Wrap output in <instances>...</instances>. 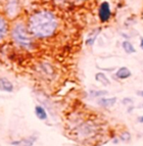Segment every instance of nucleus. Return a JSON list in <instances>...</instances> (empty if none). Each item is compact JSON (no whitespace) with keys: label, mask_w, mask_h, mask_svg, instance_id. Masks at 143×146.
Returning a JSON list of instances; mask_svg holds the SVG:
<instances>
[{"label":"nucleus","mask_w":143,"mask_h":146,"mask_svg":"<svg viewBox=\"0 0 143 146\" xmlns=\"http://www.w3.org/2000/svg\"><path fill=\"white\" fill-rule=\"evenodd\" d=\"M27 27L34 38L45 39L55 33L57 29V20L51 11L39 10L31 15L28 20Z\"/></svg>","instance_id":"nucleus-1"},{"label":"nucleus","mask_w":143,"mask_h":146,"mask_svg":"<svg viewBox=\"0 0 143 146\" xmlns=\"http://www.w3.org/2000/svg\"><path fill=\"white\" fill-rule=\"evenodd\" d=\"M11 36L15 43L19 45V47L27 49V50H31L34 48L35 43L33 40L34 37L31 35L27 26L23 23H17L12 27Z\"/></svg>","instance_id":"nucleus-2"},{"label":"nucleus","mask_w":143,"mask_h":146,"mask_svg":"<svg viewBox=\"0 0 143 146\" xmlns=\"http://www.w3.org/2000/svg\"><path fill=\"white\" fill-rule=\"evenodd\" d=\"M98 15H99V20L101 23H105L110 19L112 11H110V6L107 1H103L100 4L99 10H98Z\"/></svg>","instance_id":"nucleus-3"},{"label":"nucleus","mask_w":143,"mask_h":146,"mask_svg":"<svg viewBox=\"0 0 143 146\" xmlns=\"http://www.w3.org/2000/svg\"><path fill=\"white\" fill-rule=\"evenodd\" d=\"M37 140V136H29L27 138H23L15 141H11L10 144L12 146H33Z\"/></svg>","instance_id":"nucleus-4"},{"label":"nucleus","mask_w":143,"mask_h":146,"mask_svg":"<svg viewBox=\"0 0 143 146\" xmlns=\"http://www.w3.org/2000/svg\"><path fill=\"white\" fill-rule=\"evenodd\" d=\"M13 89H15V86L11 83V81L8 80V79L5 78V77L0 78V91L11 93V92H13Z\"/></svg>","instance_id":"nucleus-5"},{"label":"nucleus","mask_w":143,"mask_h":146,"mask_svg":"<svg viewBox=\"0 0 143 146\" xmlns=\"http://www.w3.org/2000/svg\"><path fill=\"white\" fill-rule=\"evenodd\" d=\"M8 32V24L4 17L0 15V42L4 39Z\"/></svg>","instance_id":"nucleus-6"},{"label":"nucleus","mask_w":143,"mask_h":146,"mask_svg":"<svg viewBox=\"0 0 143 146\" xmlns=\"http://www.w3.org/2000/svg\"><path fill=\"white\" fill-rule=\"evenodd\" d=\"M35 115H36L39 119H41V121H45V119H47V117H48L45 108L39 104L35 106Z\"/></svg>","instance_id":"nucleus-7"},{"label":"nucleus","mask_w":143,"mask_h":146,"mask_svg":"<svg viewBox=\"0 0 143 146\" xmlns=\"http://www.w3.org/2000/svg\"><path fill=\"white\" fill-rule=\"evenodd\" d=\"M116 98L112 97V98H100L98 100V104L102 107H112L116 104Z\"/></svg>","instance_id":"nucleus-8"},{"label":"nucleus","mask_w":143,"mask_h":146,"mask_svg":"<svg viewBox=\"0 0 143 146\" xmlns=\"http://www.w3.org/2000/svg\"><path fill=\"white\" fill-rule=\"evenodd\" d=\"M116 76L119 79H122V80H125V79H128L129 77H131V72L128 68L126 66H122L120 68L116 73Z\"/></svg>","instance_id":"nucleus-9"},{"label":"nucleus","mask_w":143,"mask_h":146,"mask_svg":"<svg viewBox=\"0 0 143 146\" xmlns=\"http://www.w3.org/2000/svg\"><path fill=\"white\" fill-rule=\"evenodd\" d=\"M95 80H96L97 82L101 83L102 85H104V86H108L109 84H110L109 79L107 78L106 75L103 74V73H97L96 75H95Z\"/></svg>","instance_id":"nucleus-10"},{"label":"nucleus","mask_w":143,"mask_h":146,"mask_svg":"<svg viewBox=\"0 0 143 146\" xmlns=\"http://www.w3.org/2000/svg\"><path fill=\"white\" fill-rule=\"evenodd\" d=\"M122 46H123V48H124V50L127 53H134L136 51L134 46L129 41H124L122 43Z\"/></svg>","instance_id":"nucleus-11"},{"label":"nucleus","mask_w":143,"mask_h":146,"mask_svg":"<svg viewBox=\"0 0 143 146\" xmlns=\"http://www.w3.org/2000/svg\"><path fill=\"white\" fill-rule=\"evenodd\" d=\"M107 91H90V95L92 97H97V96H103V95H106Z\"/></svg>","instance_id":"nucleus-12"},{"label":"nucleus","mask_w":143,"mask_h":146,"mask_svg":"<svg viewBox=\"0 0 143 146\" xmlns=\"http://www.w3.org/2000/svg\"><path fill=\"white\" fill-rule=\"evenodd\" d=\"M130 138H131V135L129 134L128 132H125V133H123V134L121 135V139L122 140H126V141H128V140H130Z\"/></svg>","instance_id":"nucleus-13"},{"label":"nucleus","mask_w":143,"mask_h":146,"mask_svg":"<svg viewBox=\"0 0 143 146\" xmlns=\"http://www.w3.org/2000/svg\"><path fill=\"white\" fill-rule=\"evenodd\" d=\"M138 122H140V123H142V124H143V117H139V119H138Z\"/></svg>","instance_id":"nucleus-14"},{"label":"nucleus","mask_w":143,"mask_h":146,"mask_svg":"<svg viewBox=\"0 0 143 146\" xmlns=\"http://www.w3.org/2000/svg\"><path fill=\"white\" fill-rule=\"evenodd\" d=\"M140 47L143 49V39H141V43H140Z\"/></svg>","instance_id":"nucleus-15"},{"label":"nucleus","mask_w":143,"mask_h":146,"mask_svg":"<svg viewBox=\"0 0 143 146\" xmlns=\"http://www.w3.org/2000/svg\"><path fill=\"white\" fill-rule=\"evenodd\" d=\"M138 94H139V95H141V96H142V97H143V91H141V92H139Z\"/></svg>","instance_id":"nucleus-16"}]
</instances>
